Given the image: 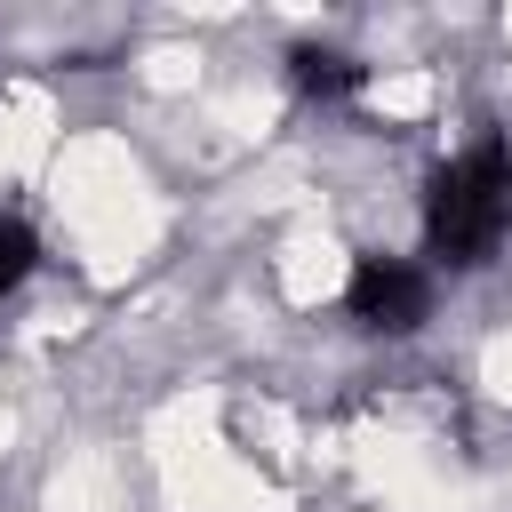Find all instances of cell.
<instances>
[{"mask_svg": "<svg viewBox=\"0 0 512 512\" xmlns=\"http://www.w3.org/2000/svg\"><path fill=\"white\" fill-rule=\"evenodd\" d=\"M504 232H512V152L496 136H480V144H464L432 176V192H424V240H432L440 264H488Z\"/></svg>", "mask_w": 512, "mask_h": 512, "instance_id": "obj_1", "label": "cell"}, {"mask_svg": "<svg viewBox=\"0 0 512 512\" xmlns=\"http://www.w3.org/2000/svg\"><path fill=\"white\" fill-rule=\"evenodd\" d=\"M432 312V272L408 256H360L352 264V320L376 336H408Z\"/></svg>", "mask_w": 512, "mask_h": 512, "instance_id": "obj_2", "label": "cell"}, {"mask_svg": "<svg viewBox=\"0 0 512 512\" xmlns=\"http://www.w3.org/2000/svg\"><path fill=\"white\" fill-rule=\"evenodd\" d=\"M288 80H296L304 96H344V88H360V64H352L344 48H296V56H288Z\"/></svg>", "mask_w": 512, "mask_h": 512, "instance_id": "obj_3", "label": "cell"}, {"mask_svg": "<svg viewBox=\"0 0 512 512\" xmlns=\"http://www.w3.org/2000/svg\"><path fill=\"white\" fill-rule=\"evenodd\" d=\"M32 256H40V248H32V232H24L16 216H0V296H16V288H24Z\"/></svg>", "mask_w": 512, "mask_h": 512, "instance_id": "obj_4", "label": "cell"}]
</instances>
